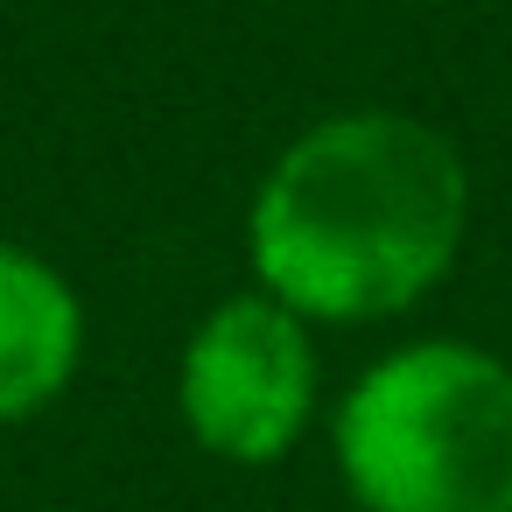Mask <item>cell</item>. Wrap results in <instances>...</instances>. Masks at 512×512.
Listing matches in <instances>:
<instances>
[{"instance_id":"obj_1","label":"cell","mask_w":512,"mask_h":512,"mask_svg":"<svg viewBox=\"0 0 512 512\" xmlns=\"http://www.w3.org/2000/svg\"><path fill=\"white\" fill-rule=\"evenodd\" d=\"M470 232V169L414 113H330L267 169L246 253L302 323H379L414 309L456 267Z\"/></svg>"},{"instance_id":"obj_2","label":"cell","mask_w":512,"mask_h":512,"mask_svg":"<svg viewBox=\"0 0 512 512\" xmlns=\"http://www.w3.org/2000/svg\"><path fill=\"white\" fill-rule=\"evenodd\" d=\"M330 442L358 512H512V365L456 337L386 351Z\"/></svg>"},{"instance_id":"obj_3","label":"cell","mask_w":512,"mask_h":512,"mask_svg":"<svg viewBox=\"0 0 512 512\" xmlns=\"http://www.w3.org/2000/svg\"><path fill=\"white\" fill-rule=\"evenodd\" d=\"M176 400H183V428L197 435L204 456L246 463V470L281 463L316 414L309 323L288 302H274L267 288L218 302L197 323V337L183 344Z\"/></svg>"},{"instance_id":"obj_4","label":"cell","mask_w":512,"mask_h":512,"mask_svg":"<svg viewBox=\"0 0 512 512\" xmlns=\"http://www.w3.org/2000/svg\"><path fill=\"white\" fill-rule=\"evenodd\" d=\"M85 351V309L71 281L29 253L0 239V421H22L50 407Z\"/></svg>"}]
</instances>
